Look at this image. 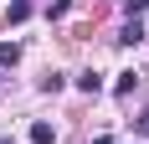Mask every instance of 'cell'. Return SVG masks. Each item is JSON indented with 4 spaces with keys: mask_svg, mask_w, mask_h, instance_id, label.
Listing matches in <instances>:
<instances>
[{
    "mask_svg": "<svg viewBox=\"0 0 149 144\" xmlns=\"http://www.w3.org/2000/svg\"><path fill=\"white\" fill-rule=\"evenodd\" d=\"M31 144H57V129H52L46 118H36V124H31Z\"/></svg>",
    "mask_w": 149,
    "mask_h": 144,
    "instance_id": "1",
    "label": "cell"
},
{
    "mask_svg": "<svg viewBox=\"0 0 149 144\" xmlns=\"http://www.w3.org/2000/svg\"><path fill=\"white\" fill-rule=\"evenodd\" d=\"M144 41V26H139V21H129V26L118 31V46H139Z\"/></svg>",
    "mask_w": 149,
    "mask_h": 144,
    "instance_id": "2",
    "label": "cell"
},
{
    "mask_svg": "<svg viewBox=\"0 0 149 144\" xmlns=\"http://www.w3.org/2000/svg\"><path fill=\"white\" fill-rule=\"evenodd\" d=\"M15 62H21V46H15V41H0V67H15Z\"/></svg>",
    "mask_w": 149,
    "mask_h": 144,
    "instance_id": "3",
    "label": "cell"
},
{
    "mask_svg": "<svg viewBox=\"0 0 149 144\" xmlns=\"http://www.w3.org/2000/svg\"><path fill=\"white\" fill-rule=\"evenodd\" d=\"M77 87H82V93H103V77H98V72H82Z\"/></svg>",
    "mask_w": 149,
    "mask_h": 144,
    "instance_id": "4",
    "label": "cell"
},
{
    "mask_svg": "<svg viewBox=\"0 0 149 144\" xmlns=\"http://www.w3.org/2000/svg\"><path fill=\"white\" fill-rule=\"evenodd\" d=\"M134 82H139L134 72H118V82H113V93H134Z\"/></svg>",
    "mask_w": 149,
    "mask_h": 144,
    "instance_id": "5",
    "label": "cell"
},
{
    "mask_svg": "<svg viewBox=\"0 0 149 144\" xmlns=\"http://www.w3.org/2000/svg\"><path fill=\"white\" fill-rule=\"evenodd\" d=\"M31 15V0H10V21H26Z\"/></svg>",
    "mask_w": 149,
    "mask_h": 144,
    "instance_id": "6",
    "label": "cell"
},
{
    "mask_svg": "<svg viewBox=\"0 0 149 144\" xmlns=\"http://www.w3.org/2000/svg\"><path fill=\"white\" fill-rule=\"evenodd\" d=\"M72 10V0H52V5H46V15H67Z\"/></svg>",
    "mask_w": 149,
    "mask_h": 144,
    "instance_id": "7",
    "label": "cell"
},
{
    "mask_svg": "<svg viewBox=\"0 0 149 144\" xmlns=\"http://www.w3.org/2000/svg\"><path fill=\"white\" fill-rule=\"evenodd\" d=\"M123 10H129V15H139V10H149V0H123Z\"/></svg>",
    "mask_w": 149,
    "mask_h": 144,
    "instance_id": "8",
    "label": "cell"
},
{
    "mask_svg": "<svg viewBox=\"0 0 149 144\" xmlns=\"http://www.w3.org/2000/svg\"><path fill=\"white\" fill-rule=\"evenodd\" d=\"M134 129H139V134H149V113H144V118H134Z\"/></svg>",
    "mask_w": 149,
    "mask_h": 144,
    "instance_id": "9",
    "label": "cell"
},
{
    "mask_svg": "<svg viewBox=\"0 0 149 144\" xmlns=\"http://www.w3.org/2000/svg\"><path fill=\"white\" fill-rule=\"evenodd\" d=\"M93 144H118V139H108V134H103V139H93Z\"/></svg>",
    "mask_w": 149,
    "mask_h": 144,
    "instance_id": "10",
    "label": "cell"
},
{
    "mask_svg": "<svg viewBox=\"0 0 149 144\" xmlns=\"http://www.w3.org/2000/svg\"><path fill=\"white\" fill-rule=\"evenodd\" d=\"M5 144H10V139H5Z\"/></svg>",
    "mask_w": 149,
    "mask_h": 144,
    "instance_id": "11",
    "label": "cell"
}]
</instances>
